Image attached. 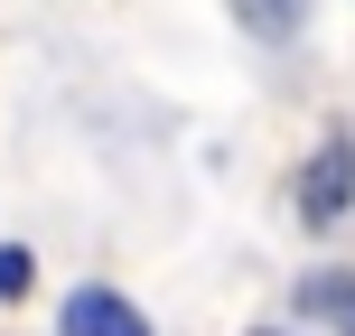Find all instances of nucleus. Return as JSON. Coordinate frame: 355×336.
<instances>
[{
    "label": "nucleus",
    "mask_w": 355,
    "mask_h": 336,
    "mask_svg": "<svg viewBox=\"0 0 355 336\" xmlns=\"http://www.w3.org/2000/svg\"><path fill=\"white\" fill-rule=\"evenodd\" d=\"M355 206V131H327V150L300 168V224H337Z\"/></svg>",
    "instance_id": "obj_1"
},
{
    "label": "nucleus",
    "mask_w": 355,
    "mask_h": 336,
    "mask_svg": "<svg viewBox=\"0 0 355 336\" xmlns=\"http://www.w3.org/2000/svg\"><path fill=\"white\" fill-rule=\"evenodd\" d=\"M56 336H150V318L122 299V290L85 281V290H66V308H56Z\"/></svg>",
    "instance_id": "obj_2"
},
{
    "label": "nucleus",
    "mask_w": 355,
    "mask_h": 336,
    "mask_svg": "<svg viewBox=\"0 0 355 336\" xmlns=\"http://www.w3.org/2000/svg\"><path fill=\"white\" fill-rule=\"evenodd\" d=\"M234 19H243L262 47H290V37H300V19H309V0H234Z\"/></svg>",
    "instance_id": "obj_3"
},
{
    "label": "nucleus",
    "mask_w": 355,
    "mask_h": 336,
    "mask_svg": "<svg viewBox=\"0 0 355 336\" xmlns=\"http://www.w3.org/2000/svg\"><path fill=\"white\" fill-rule=\"evenodd\" d=\"M28 290H37V252H28V243H0V299L19 308Z\"/></svg>",
    "instance_id": "obj_4"
},
{
    "label": "nucleus",
    "mask_w": 355,
    "mask_h": 336,
    "mask_svg": "<svg viewBox=\"0 0 355 336\" xmlns=\"http://www.w3.org/2000/svg\"><path fill=\"white\" fill-rule=\"evenodd\" d=\"M309 308H337L346 336H355V281H309Z\"/></svg>",
    "instance_id": "obj_5"
},
{
    "label": "nucleus",
    "mask_w": 355,
    "mask_h": 336,
    "mask_svg": "<svg viewBox=\"0 0 355 336\" xmlns=\"http://www.w3.org/2000/svg\"><path fill=\"white\" fill-rule=\"evenodd\" d=\"M252 336H281V327H252Z\"/></svg>",
    "instance_id": "obj_6"
}]
</instances>
